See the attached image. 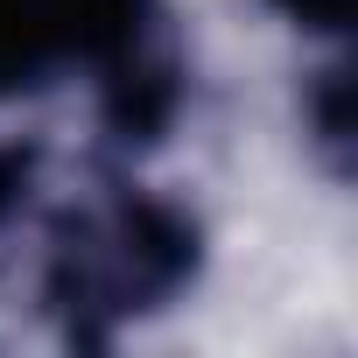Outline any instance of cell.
Here are the masks:
<instances>
[{
	"mask_svg": "<svg viewBox=\"0 0 358 358\" xmlns=\"http://www.w3.org/2000/svg\"><path fill=\"white\" fill-rule=\"evenodd\" d=\"M92 78L120 148H155L183 113V50L162 0H0V106Z\"/></svg>",
	"mask_w": 358,
	"mask_h": 358,
	"instance_id": "6da1fadb",
	"label": "cell"
},
{
	"mask_svg": "<svg viewBox=\"0 0 358 358\" xmlns=\"http://www.w3.org/2000/svg\"><path fill=\"white\" fill-rule=\"evenodd\" d=\"M204 274V218L162 190L106 183L71 204L43 253V309L71 351H113L127 323L183 302Z\"/></svg>",
	"mask_w": 358,
	"mask_h": 358,
	"instance_id": "7a4b0ae2",
	"label": "cell"
},
{
	"mask_svg": "<svg viewBox=\"0 0 358 358\" xmlns=\"http://www.w3.org/2000/svg\"><path fill=\"white\" fill-rule=\"evenodd\" d=\"M302 127H309V148L323 155V169L351 176V148H358V113H351V64H323L309 85H302Z\"/></svg>",
	"mask_w": 358,
	"mask_h": 358,
	"instance_id": "3957f363",
	"label": "cell"
},
{
	"mask_svg": "<svg viewBox=\"0 0 358 358\" xmlns=\"http://www.w3.org/2000/svg\"><path fill=\"white\" fill-rule=\"evenodd\" d=\"M267 8L302 36H351V0H267Z\"/></svg>",
	"mask_w": 358,
	"mask_h": 358,
	"instance_id": "277c9868",
	"label": "cell"
},
{
	"mask_svg": "<svg viewBox=\"0 0 358 358\" xmlns=\"http://www.w3.org/2000/svg\"><path fill=\"white\" fill-rule=\"evenodd\" d=\"M29 183H36V148L0 141V218H15V211H22Z\"/></svg>",
	"mask_w": 358,
	"mask_h": 358,
	"instance_id": "5b68a950",
	"label": "cell"
}]
</instances>
